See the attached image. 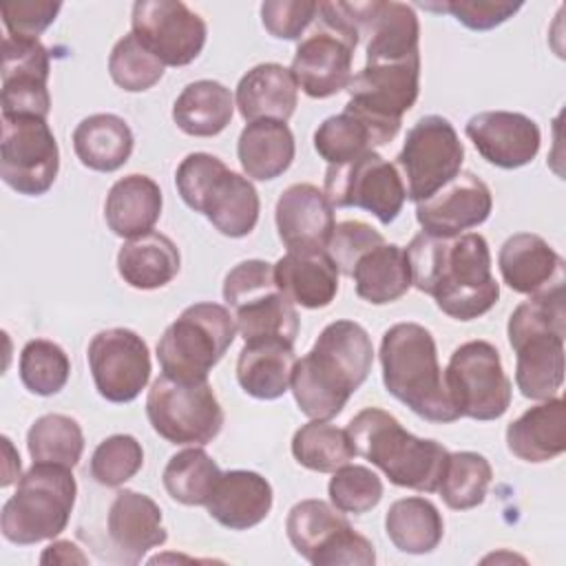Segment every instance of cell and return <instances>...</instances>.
Listing matches in <instances>:
<instances>
[{
  "label": "cell",
  "mask_w": 566,
  "mask_h": 566,
  "mask_svg": "<svg viewBox=\"0 0 566 566\" xmlns=\"http://www.w3.org/2000/svg\"><path fill=\"white\" fill-rule=\"evenodd\" d=\"M106 533L113 548L128 564H139L150 548L168 539L159 504L133 489L115 493L106 515Z\"/></svg>",
  "instance_id": "25"
},
{
  "label": "cell",
  "mask_w": 566,
  "mask_h": 566,
  "mask_svg": "<svg viewBox=\"0 0 566 566\" xmlns=\"http://www.w3.org/2000/svg\"><path fill=\"white\" fill-rule=\"evenodd\" d=\"M329 502L340 513L363 515L378 506L382 500V482L376 471L363 464H343L334 471L327 484Z\"/></svg>",
  "instance_id": "47"
},
{
  "label": "cell",
  "mask_w": 566,
  "mask_h": 566,
  "mask_svg": "<svg viewBox=\"0 0 566 566\" xmlns=\"http://www.w3.org/2000/svg\"><path fill=\"white\" fill-rule=\"evenodd\" d=\"M345 111L371 133L374 146L389 144L402 124V115L420 93V55L398 62H365L347 84Z\"/></svg>",
  "instance_id": "10"
},
{
  "label": "cell",
  "mask_w": 566,
  "mask_h": 566,
  "mask_svg": "<svg viewBox=\"0 0 566 566\" xmlns=\"http://www.w3.org/2000/svg\"><path fill=\"white\" fill-rule=\"evenodd\" d=\"M318 15L321 27L298 42L290 71L305 95L325 99L347 88L358 35L349 31L325 2H318Z\"/></svg>",
  "instance_id": "17"
},
{
  "label": "cell",
  "mask_w": 566,
  "mask_h": 566,
  "mask_svg": "<svg viewBox=\"0 0 566 566\" xmlns=\"http://www.w3.org/2000/svg\"><path fill=\"white\" fill-rule=\"evenodd\" d=\"M274 221L287 250H325L336 228L334 206L314 184H292L276 199Z\"/></svg>",
  "instance_id": "24"
},
{
  "label": "cell",
  "mask_w": 566,
  "mask_h": 566,
  "mask_svg": "<svg viewBox=\"0 0 566 566\" xmlns=\"http://www.w3.org/2000/svg\"><path fill=\"white\" fill-rule=\"evenodd\" d=\"M294 365V343L283 338L248 340L237 358V380L248 396L276 400L290 389Z\"/></svg>",
  "instance_id": "30"
},
{
  "label": "cell",
  "mask_w": 566,
  "mask_h": 566,
  "mask_svg": "<svg viewBox=\"0 0 566 566\" xmlns=\"http://www.w3.org/2000/svg\"><path fill=\"white\" fill-rule=\"evenodd\" d=\"M181 268V256L170 237L148 232L128 239L117 252V272L135 290H157L168 285Z\"/></svg>",
  "instance_id": "34"
},
{
  "label": "cell",
  "mask_w": 566,
  "mask_h": 566,
  "mask_svg": "<svg viewBox=\"0 0 566 566\" xmlns=\"http://www.w3.org/2000/svg\"><path fill=\"white\" fill-rule=\"evenodd\" d=\"M146 416L170 444H208L223 427V409L208 380L184 382L166 374L148 389Z\"/></svg>",
  "instance_id": "11"
},
{
  "label": "cell",
  "mask_w": 566,
  "mask_h": 566,
  "mask_svg": "<svg viewBox=\"0 0 566 566\" xmlns=\"http://www.w3.org/2000/svg\"><path fill=\"white\" fill-rule=\"evenodd\" d=\"M356 455L378 467L391 484L436 493L447 469L449 451L431 438L409 433L396 416L367 407L347 424Z\"/></svg>",
  "instance_id": "5"
},
{
  "label": "cell",
  "mask_w": 566,
  "mask_h": 566,
  "mask_svg": "<svg viewBox=\"0 0 566 566\" xmlns=\"http://www.w3.org/2000/svg\"><path fill=\"white\" fill-rule=\"evenodd\" d=\"M60 170L57 139L44 117L2 115L0 177L24 197H40Z\"/></svg>",
  "instance_id": "15"
},
{
  "label": "cell",
  "mask_w": 566,
  "mask_h": 566,
  "mask_svg": "<svg viewBox=\"0 0 566 566\" xmlns=\"http://www.w3.org/2000/svg\"><path fill=\"white\" fill-rule=\"evenodd\" d=\"M464 161V146L453 124L442 115L420 117L405 137L396 155V170L407 199L418 203L451 181Z\"/></svg>",
  "instance_id": "14"
},
{
  "label": "cell",
  "mask_w": 566,
  "mask_h": 566,
  "mask_svg": "<svg viewBox=\"0 0 566 566\" xmlns=\"http://www.w3.org/2000/svg\"><path fill=\"white\" fill-rule=\"evenodd\" d=\"M230 88L217 80H197L184 86L172 104V119L179 130L192 137L219 135L234 115Z\"/></svg>",
  "instance_id": "37"
},
{
  "label": "cell",
  "mask_w": 566,
  "mask_h": 566,
  "mask_svg": "<svg viewBox=\"0 0 566 566\" xmlns=\"http://www.w3.org/2000/svg\"><path fill=\"white\" fill-rule=\"evenodd\" d=\"M77 482L73 469L49 462L33 467L18 478L15 493L2 504L0 528L7 542L18 546L57 537L73 513Z\"/></svg>",
  "instance_id": "7"
},
{
  "label": "cell",
  "mask_w": 566,
  "mask_h": 566,
  "mask_svg": "<svg viewBox=\"0 0 566 566\" xmlns=\"http://www.w3.org/2000/svg\"><path fill=\"white\" fill-rule=\"evenodd\" d=\"M318 2L314 0H265L261 22L276 40H298L316 20Z\"/></svg>",
  "instance_id": "50"
},
{
  "label": "cell",
  "mask_w": 566,
  "mask_h": 566,
  "mask_svg": "<svg viewBox=\"0 0 566 566\" xmlns=\"http://www.w3.org/2000/svg\"><path fill=\"white\" fill-rule=\"evenodd\" d=\"M294 460L316 473H334L338 467L354 460L356 449L347 429L329 424L327 420H310L296 429L292 438Z\"/></svg>",
  "instance_id": "40"
},
{
  "label": "cell",
  "mask_w": 566,
  "mask_h": 566,
  "mask_svg": "<svg viewBox=\"0 0 566 566\" xmlns=\"http://www.w3.org/2000/svg\"><path fill=\"white\" fill-rule=\"evenodd\" d=\"M374 365V345L356 321H334L323 327L312 349L296 360L290 389L312 420L338 416L349 396L367 380Z\"/></svg>",
  "instance_id": "2"
},
{
  "label": "cell",
  "mask_w": 566,
  "mask_h": 566,
  "mask_svg": "<svg viewBox=\"0 0 566 566\" xmlns=\"http://www.w3.org/2000/svg\"><path fill=\"white\" fill-rule=\"evenodd\" d=\"M296 144L290 126L276 119L248 122L237 142V157L248 179L270 181L294 161Z\"/></svg>",
  "instance_id": "33"
},
{
  "label": "cell",
  "mask_w": 566,
  "mask_h": 566,
  "mask_svg": "<svg viewBox=\"0 0 566 566\" xmlns=\"http://www.w3.org/2000/svg\"><path fill=\"white\" fill-rule=\"evenodd\" d=\"M20 380L35 396H55L64 389L71 376L66 352L46 338L29 340L20 352Z\"/></svg>",
  "instance_id": "43"
},
{
  "label": "cell",
  "mask_w": 566,
  "mask_h": 566,
  "mask_svg": "<svg viewBox=\"0 0 566 566\" xmlns=\"http://www.w3.org/2000/svg\"><path fill=\"white\" fill-rule=\"evenodd\" d=\"M42 564H86L88 557L71 542V539H57L44 548L40 555Z\"/></svg>",
  "instance_id": "52"
},
{
  "label": "cell",
  "mask_w": 566,
  "mask_h": 566,
  "mask_svg": "<svg viewBox=\"0 0 566 566\" xmlns=\"http://www.w3.org/2000/svg\"><path fill=\"white\" fill-rule=\"evenodd\" d=\"M405 252L411 285L429 294L447 316L473 321L497 303L500 283L491 272V250L480 232L455 237L420 232Z\"/></svg>",
  "instance_id": "1"
},
{
  "label": "cell",
  "mask_w": 566,
  "mask_h": 566,
  "mask_svg": "<svg viewBox=\"0 0 566 566\" xmlns=\"http://www.w3.org/2000/svg\"><path fill=\"white\" fill-rule=\"evenodd\" d=\"M62 2L53 0H15L2 2L0 15L9 35L38 38L60 13Z\"/></svg>",
  "instance_id": "51"
},
{
  "label": "cell",
  "mask_w": 566,
  "mask_h": 566,
  "mask_svg": "<svg viewBox=\"0 0 566 566\" xmlns=\"http://www.w3.org/2000/svg\"><path fill=\"white\" fill-rule=\"evenodd\" d=\"M464 133L489 164L504 170L531 164L542 144L537 122L513 111L478 113L469 117Z\"/></svg>",
  "instance_id": "23"
},
{
  "label": "cell",
  "mask_w": 566,
  "mask_h": 566,
  "mask_svg": "<svg viewBox=\"0 0 566 566\" xmlns=\"http://www.w3.org/2000/svg\"><path fill=\"white\" fill-rule=\"evenodd\" d=\"M161 190L148 175H126L117 179L104 201V219L113 234L135 239L153 232L161 217Z\"/></svg>",
  "instance_id": "32"
},
{
  "label": "cell",
  "mask_w": 566,
  "mask_h": 566,
  "mask_svg": "<svg viewBox=\"0 0 566 566\" xmlns=\"http://www.w3.org/2000/svg\"><path fill=\"white\" fill-rule=\"evenodd\" d=\"M338 268L327 250H287L274 263L283 294L305 310L327 307L338 292Z\"/></svg>",
  "instance_id": "28"
},
{
  "label": "cell",
  "mask_w": 566,
  "mask_h": 566,
  "mask_svg": "<svg viewBox=\"0 0 566 566\" xmlns=\"http://www.w3.org/2000/svg\"><path fill=\"white\" fill-rule=\"evenodd\" d=\"M108 73L119 88L142 93L164 77V64L130 31L115 42L108 55Z\"/></svg>",
  "instance_id": "44"
},
{
  "label": "cell",
  "mask_w": 566,
  "mask_h": 566,
  "mask_svg": "<svg viewBox=\"0 0 566 566\" xmlns=\"http://www.w3.org/2000/svg\"><path fill=\"white\" fill-rule=\"evenodd\" d=\"M352 279L356 294L371 305L398 301L411 287V268L405 248L387 241L369 248L354 263Z\"/></svg>",
  "instance_id": "35"
},
{
  "label": "cell",
  "mask_w": 566,
  "mask_h": 566,
  "mask_svg": "<svg viewBox=\"0 0 566 566\" xmlns=\"http://www.w3.org/2000/svg\"><path fill=\"white\" fill-rule=\"evenodd\" d=\"M144 467V449L130 433H115L104 438L91 455V478L108 489H117Z\"/></svg>",
  "instance_id": "45"
},
{
  "label": "cell",
  "mask_w": 566,
  "mask_h": 566,
  "mask_svg": "<svg viewBox=\"0 0 566 566\" xmlns=\"http://www.w3.org/2000/svg\"><path fill=\"white\" fill-rule=\"evenodd\" d=\"M86 360L97 394L108 402H130L148 385V345L128 327L97 332L86 347Z\"/></svg>",
  "instance_id": "19"
},
{
  "label": "cell",
  "mask_w": 566,
  "mask_h": 566,
  "mask_svg": "<svg viewBox=\"0 0 566 566\" xmlns=\"http://www.w3.org/2000/svg\"><path fill=\"white\" fill-rule=\"evenodd\" d=\"M380 367L385 389L407 405L416 416L429 422H455V411L433 334L420 323H396L380 340Z\"/></svg>",
  "instance_id": "4"
},
{
  "label": "cell",
  "mask_w": 566,
  "mask_h": 566,
  "mask_svg": "<svg viewBox=\"0 0 566 566\" xmlns=\"http://www.w3.org/2000/svg\"><path fill=\"white\" fill-rule=\"evenodd\" d=\"M135 146V137L126 119L113 113H95L84 117L73 130V150L82 166L97 172L122 168Z\"/></svg>",
  "instance_id": "36"
},
{
  "label": "cell",
  "mask_w": 566,
  "mask_h": 566,
  "mask_svg": "<svg viewBox=\"0 0 566 566\" xmlns=\"http://www.w3.org/2000/svg\"><path fill=\"white\" fill-rule=\"evenodd\" d=\"M493 480L491 462L478 451L449 453L447 469L438 484L442 502L453 511H469L484 502Z\"/></svg>",
  "instance_id": "42"
},
{
  "label": "cell",
  "mask_w": 566,
  "mask_h": 566,
  "mask_svg": "<svg viewBox=\"0 0 566 566\" xmlns=\"http://www.w3.org/2000/svg\"><path fill=\"white\" fill-rule=\"evenodd\" d=\"M223 301L243 343L261 338L296 340L298 314L279 287L272 263L263 259L237 263L223 279Z\"/></svg>",
  "instance_id": "9"
},
{
  "label": "cell",
  "mask_w": 566,
  "mask_h": 566,
  "mask_svg": "<svg viewBox=\"0 0 566 566\" xmlns=\"http://www.w3.org/2000/svg\"><path fill=\"white\" fill-rule=\"evenodd\" d=\"M420 7L438 13H451L460 24L473 31H489L513 18L522 2L506 0H449V2H422Z\"/></svg>",
  "instance_id": "48"
},
{
  "label": "cell",
  "mask_w": 566,
  "mask_h": 566,
  "mask_svg": "<svg viewBox=\"0 0 566 566\" xmlns=\"http://www.w3.org/2000/svg\"><path fill=\"white\" fill-rule=\"evenodd\" d=\"M502 281L517 294H544L564 287V259L533 232L511 234L497 254Z\"/></svg>",
  "instance_id": "26"
},
{
  "label": "cell",
  "mask_w": 566,
  "mask_h": 566,
  "mask_svg": "<svg viewBox=\"0 0 566 566\" xmlns=\"http://www.w3.org/2000/svg\"><path fill=\"white\" fill-rule=\"evenodd\" d=\"M287 539L294 551L314 566L358 564L374 566V544L360 535L334 504L323 500L296 502L285 520Z\"/></svg>",
  "instance_id": "12"
},
{
  "label": "cell",
  "mask_w": 566,
  "mask_h": 566,
  "mask_svg": "<svg viewBox=\"0 0 566 566\" xmlns=\"http://www.w3.org/2000/svg\"><path fill=\"white\" fill-rule=\"evenodd\" d=\"M234 102L245 122H287L298 104V84L283 64L263 62L239 80Z\"/></svg>",
  "instance_id": "29"
},
{
  "label": "cell",
  "mask_w": 566,
  "mask_h": 566,
  "mask_svg": "<svg viewBox=\"0 0 566 566\" xmlns=\"http://www.w3.org/2000/svg\"><path fill=\"white\" fill-rule=\"evenodd\" d=\"M272 484L256 471L232 469L217 480L206 509L212 520L230 531H248L272 511Z\"/></svg>",
  "instance_id": "27"
},
{
  "label": "cell",
  "mask_w": 566,
  "mask_h": 566,
  "mask_svg": "<svg viewBox=\"0 0 566 566\" xmlns=\"http://www.w3.org/2000/svg\"><path fill=\"white\" fill-rule=\"evenodd\" d=\"M27 449L33 462L77 467L84 453V433L66 413H44L27 431Z\"/></svg>",
  "instance_id": "41"
},
{
  "label": "cell",
  "mask_w": 566,
  "mask_h": 566,
  "mask_svg": "<svg viewBox=\"0 0 566 566\" xmlns=\"http://www.w3.org/2000/svg\"><path fill=\"white\" fill-rule=\"evenodd\" d=\"M175 186L184 203L201 212L223 237L241 239L256 228L261 212L256 188L217 155H186L177 166Z\"/></svg>",
  "instance_id": "6"
},
{
  "label": "cell",
  "mask_w": 566,
  "mask_h": 566,
  "mask_svg": "<svg viewBox=\"0 0 566 566\" xmlns=\"http://www.w3.org/2000/svg\"><path fill=\"white\" fill-rule=\"evenodd\" d=\"M219 464L208 455L201 444L177 451L164 467L161 482L166 493L184 506H206L217 480L221 478Z\"/></svg>",
  "instance_id": "39"
},
{
  "label": "cell",
  "mask_w": 566,
  "mask_h": 566,
  "mask_svg": "<svg viewBox=\"0 0 566 566\" xmlns=\"http://www.w3.org/2000/svg\"><path fill=\"white\" fill-rule=\"evenodd\" d=\"M51 60L38 38H2V115L44 117L51 111Z\"/></svg>",
  "instance_id": "21"
},
{
  "label": "cell",
  "mask_w": 566,
  "mask_h": 566,
  "mask_svg": "<svg viewBox=\"0 0 566 566\" xmlns=\"http://www.w3.org/2000/svg\"><path fill=\"white\" fill-rule=\"evenodd\" d=\"M506 334L515 352V385L520 394L531 400L557 396L564 382V287L522 301L509 316Z\"/></svg>",
  "instance_id": "3"
},
{
  "label": "cell",
  "mask_w": 566,
  "mask_h": 566,
  "mask_svg": "<svg viewBox=\"0 0 566 566\" xmlns=\"http://www.w3.org/2000/svg\"><path fill=\"white\" fill-rule=\"evenodd\" d=\"M314 148L327 164H343L365 150H374V139L360 119L343 111L318 124L314 130Z\"/></svg>",
  "instance_id": "46"
},
{
  "label": "cell",
  "mask_w": 566,
  "mask_h": 566,
  "mask_svg": "<svg viewBox=\"0 0 566 566\" xmlns=\"http://www.w3.org/2000/svg\"><path fill=\"white\" fill-rule=\"evenodd\" d=\"M442 376L460 418L497 420L511 407L513 387L497 347L489 340H467L455 347Z\"/></svg>",
  "instance_id": "13"
},
{
  "label": "cell",
  "mask_w": 566,
  "mask_h": 566,
  "mask_svg": "<svg viewBox=\"0 0 566 566\" xmlns=\"http://www.w3.org/2000/svg\"><path fill=\"white\" fill-rule=\"evenodd\" d=\"M323 192L334 208H363L382 226H389L407 201L396 166L376 150H365L343 164H329Z\"/></svg>",
  "instance_id": "16"
},
{
  "label": "cell",
  "mask_w": 566,
  "mask_h": 566,
  "mask_svg": "<svg viewBox=\"0 0 566 566\" xmlns=\"http://www.w3.org/2000/svg\"><path fill=\"white\" fill-rule=\"evenodd\" d=\"M237 336L232 312L219 303H192L172 321L159 343L157 360L166 376L184 382L208 380Z\"/></svg>",
  "instance_id": "8"
},
{
  "label": "cell",
  "mask_w": 566,
  "mask_h": 566,
  "mask_svg": "<svg viewBox=\"0 0 566 566\" xmlns=\"http://www.w3.org/2000/svg\"><path fill=\"white\" fill-rule=\"evenodd\" d=\"M343 11L358 33V42L365 40V62H398L420 55V22L411 4L343 2Z\"/></svg>",
  "instance_id": "20"
},
{
  "label": "cell",
  "mask_w": 566,
  "mask_h": 566,
  "mask_svg": "<svg viewBox=\"0 0 566 566\" xmlns=\"http://www.w3.org/2000/svg\"><path fill=\"white\" fill-rule=\"evenodd\" d=\"M385 533L400 553L424 555L442 542L444 522L431 500L413 495L396 500L387 509Z\"/></svg>",
  "instance_id": "38"
},
{
  "label": "cell",
  "mask_w": 566,
  "mask_h": 566,
  "mask_svg": "<svg viewBox=\"0 0 566 566\" xmlns=\"http://www.w3.org/2000/svg\"><path fill=\"white\" fill-rule=\"evenodd\" d=\"M493 210L489 186L473 172L460 170L429 199L416 203V219L422 232L433 237H455L482 226Z\"/></svg>",
  "instance_id": "22"
},
{
  "label": "cell",
  "mask_w": 566,
  "mask_h": 566,
  "mask_svg": "<svg viewBox=\"0 0 566 566\" xmlns=\"http://www.w3.org/2000/svg\"><path fill=\"white\" fill-rule=\"evenodd\" d=\"M135 38L164 64L186 66L206 46L203 18L179 0H137L130 13Z\"/></svg>",
  "instance_id": "18"
},
{
  "label": "cell",
  "mask_w": 566,
  "mask_h": 566,
  "mask_svg": "<svg viewBox=\"0 0 566 566\" xmlns=\"http://www.w3.org/2000/svg\"><path fill=\"white\" fill-rule=\"evenodd\" d=\"M509 451L524 462H548L566 449V407L559 396L539 400L506 427Z\"/></svg>",
  "instance_id": "31"
},
{
  "label": "cell",
  "mask_w": 566,
  "mask_h": 566,
  "mask_svg": "<svg viewBox=\"0 0 566 566\" xmlns=\"http://www.w3.org/2000/svg\"><path fill=\"white\" fill-rule=\"evenodd\" d=\"M382 241H385V237L376 228H371L365 221L349 219V221L336 223L325 250L332 256V261L336 263L338 272L345 276H352V270H354V263L358 261V256Z\"/></svg>",
  "instance_id": "49"
}]
</instances>
